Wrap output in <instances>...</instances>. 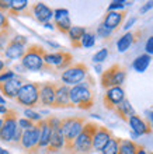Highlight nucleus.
<instances>
[{
  "mask_svg": "<svg viewBox=\"0 0 153 154\" xmlns=\"http://www.w3.org/2000/svg\"><path fill=\"white\" fill-rule=\"evenodd\" d=\"M44 27H45V28H48V29H53V28H55V25H53L52 23H46V24H44Z\"/></svg>",
  "mask_w": 153,
  "mask_h": 154,
  "instance_id": "47",
  "label": "nucleus"
},
{
  "mask_svg": "<svg viewBox=\"0 0 153 154\" xmlns=\"http://www.w3.org/2000/svg\"><path fill=\"white\" fill-rule=\"evenodd\" d=\"M138 147L139 144L131 139H121L120 147H118V154H136Z\"/></svg>",
  "mask_w": 153,
  "mask_h": 154,
  "instance_id": "27",
  "label": "nucleus"
},
{
  "mask_svg": "<svg viewBox=\"0 0 153 154\" xmlns=\"http://www.w3.org/2000/svg\"><path fill=\"white\" fill-rule=\"evenodd\" d=\"M150 62H152V56L143 53V55H139V56L132 62V67L138 73H143V72H146V69L149 67Z\"/></svg>",
  "mask_w": 153,
  "mask_h": 154,
  "instance_id": "26",
  "label": "nucleus"
},
{
  "mask_svg": "<svg viewBox=\"0 0 153 154\" xmlns=\"http://www.w3.org/2000/svg\"><path fill=\"white\" fill-rule=\"evenodd\" d=\"M135 23H136V18H131V20H129L128 23L125 24V27H124V28H125V29H129V28H131V27H132L133 24H135Z\"/></svg>",
  "mask_w": 153,
  "mask_h": 154,
  "instance_id": "44",
  "label": "nucleus"
},
{
  "mask_svg": "<svg viewBox=\"0 0 153 154\" xmlns=\"http://www.w3.org/2000/svg\"><path fill=\"white\" fill-rule=\"evenodd\" d=\"M150 8H153V2H148V3H145V6L143 7H141V14H143V13H146V11H149Z\"/></svg>",
  "mask_w": 153,
  "mask_h": 154,
  "instance_id": "42",
  "label": "nucleus"
},
{
  "mask_svg": "<svg viewBox=\"0 0 153 154\" xmlns=\"http://www.w3.org/2000/svg\"><path fill=\"white\" fill-rule=\"evenodd\" d=\"M132 3H128V2H122V0H115V2H111L108 6V11H118L124 8L125 6H131Z\"/></svg>",
  "mask_w": 153,
  "mask_h": 154,
  "instance_id": "35",
  "label": "nucleus"
},
{
  "mask_svg": "<svg viewBox=\"0 0 153 154\" xmlns=\"http://www.w3.org/2000/svg\"><path fill=\"white\" fill-rule=\"evenodd\" d=\"M111 34H113V31H110L107 27H105L103 23H101L98 27H97V31H96V35L98 38H101V39H108L110 37H111Z\"/></svg>",
  "mask_w": 153,
  "mask_h": 154,
  "instance_id": "33",
  "label": "nucleus"
},
{
  "mask_svg": "<svg viewBox=\"0 0 153 154\" xmlns=\"http://www.w3.org/2000/svg\"><path fill=\"white\" fill-rule=\"evenodd\" d=\"M24 118L28 119V121H31V122H34V123H38L40 121L44 119V118L41 116V114L35 112L34 109H24Z\"/></svg>",
  "mask_w": 153,
  "mask_h": 154,
  "instance_id": "32",
  "label": "nucleus"
},
{
  "mask_svg": "<svg viewBox=\"0 0 153 154\" xmlns=\"http://www.w3.org/2000/svg\"><path fill=\"white\" fill-rule=\"evenodd\" d=\"M21 136H23V130H21L20 128H17V129H16V133H14V136H13L11 144H14V146L18 147V144H20V140H21Z\"/></svg>",
  "mask_w": 153,
  "mask_h": 154,
  "instance_id": "39",
  "label": "nucleus"
},
{
  "mask_svg": "<svg viewBox=\"0 0 153 154\" xmlns=\"http://www.w3.org/2000/svg\"><path fill=\"white\" fill-rule=\"evenodd\" d=\"M152 126H153V125H152Z\"/></svg>",
  "mask_w": 153,
  "mask_h": 154,
  "instance_id": "53",
  "label": "nucleus"
},
{
  "mask_svg": "<svg viewBox=\"0 0 153 154\" xmlns=\"http://www.w3.org/2000/svg\"><path fill=\"white\" fill-rule=\"evenodd\" d=\"M136 154H146L145 147H143V146H141V144H139V147H138V151H136Z\"/></svg>",
  "mask_w": 153,
  "mask_h": 154,
  "instance_id": "46",
  "label": "nucleus"
},
{
  "mask_svg": "<svg viewBox=\"0 0 153 154\" xmlns=\"http://www.w3.org/2000/svg\"><path fill=\"white\" fill-rule=\"evenodd\" d=\"M27 44H28L27 37L20 35V34H16L13 38H10L7 46L4 49V52H3L4 57L8 62L21 60V57L24 56L25 49H27Z\"/></svg>",
  "mask_w": 153,
  "mask_h": 154,
  "instance_id": "9",
  "label": "nucleus"
},
{
  "mask_svg": "<svg viewBox=\"0 0 153 154\" xmlns=\"http://www.w3.org/2000/svg\"><path fill=\"white\" fill-rule=\"evenodd\" d=\"M45 51L40 45H30L25 49L24 56L21 57V66L25 72H48L44 62Z\"/></svg>",
  "mask_w": 153,
  "mask_h": 154,
  "instance_id": "3",
  "label": "nucleus"
},
{
  "mask_svg": "<svg viewBox=\"0 0 153 154\" xmlns=\"http://www.w3.org/2000/svg\"><path fill=\"white\" fill-rule=\"evenodd\" d=\"M8 4H10V10H8L10 14H20L28 8L30 3L27 0H10Z\"/></svg>",
  "mask_w": 153,
  "mask_h": 154,
  "instance_id": "28",
  "label": "nucleus"
},
{
  "mask_svg": "<svg viewBox=\"0 0 153 154\" xmlns=\"http://www.w3.org/2000/svg\"><path fill=\"white\" fill-rule=\"evenodd\" d=\"M10 28V23H8V17L6 16V13L0 11V32L3 31H8Z\"/></svg>",
  "mask_w": 153,
  "mask_h": 154,
  "instance_id": "36",
  "label": "nucleus"
},
{
  "mask_svg": "<svg viewBox=\"0 0 153 154\" xmlns=\"http://www.w3.org/2000/svg\"><path fill=\"white\" fill-rule=\"evenodd\" d=\"M94 81L90 76H87L83 83L73 85L69 90V98L73 106H77L80 109H91L94 105V91H93Z\"/></svg>",
  "mask_w": 153,
  "mask_h": 154,
  "instance_id": "1",
  "label": "nucleus"
},
{
  "mask_svg": "<svg viewBox=\"0 0 153 154\" xmlns=\"http://www.w3.org/2000/svg\"><path fill=\"white\" fill-rule=\"evenodd\" d=\"M125 16H126L125 11H107L103 24H104L110 31H114V29H117L121 27Z\"/></svg>",
  "mask_w": 153,
  "mask_h": 154,
  "instance_id": "22",
  "label": "nucleus"
},
{
  "mask_svg": "<svg viewBox=\"0 0 153 154\" xmlns=\"http://www.w3.org/2000/svg\"><path fill=\"white\" fill-rule=\"evenodd\" d=\"M87 32L84 27H79V25H72L70 29L68 32V37L70 39V44H72L73 48H81L80 46V41L83 38V35Z\"/></svg>",
  "mask_w": 153,
  "mask_h": 154,
  "instance_id": "24",
  "label": "nucleus"
},
{
  "mask_svg": "<svg viewBox=\"0 0 153 154\" xmlns=\"http://www.w3.org/2000/svg\"><path fill=\"white\" fill-rule=\"evenodd\" d=\"M31 13L34 18H35L38 23L41 24H46V23H51V20L53 18V10L51 7H48L45 3H34L31 6Z\"/></svg>",
  "mask_w": 153,
  "mask_h": 154,
  "instance_id": "16",
  "label": "nucleus"
},
{
  "mask_svg": "<svg viewBox=\"0 0 153 154\" xmlns=\"http://www.w3.org/2000/svg\"><path fill=\"white\" fill-rule=\"evenodd\" d=\"M8 111H10V108H7L6 105H0V116H4Z\"/></svg>",
  "mask_w": 153,
  "mask_h": 154,
  "instance_id": "43",
  "label": "nucleus"
},
{
  "mask_svg": "<svg viewBox=\"0 0 153 154\" xmlns=\"http://www.w3.org/2000/svg\"><path fill=\"white\" fill-rule=\"evenodd\" d=\"M0 154H10V153H8L7 150H4V149H2V147H0Z\"/></svg>",
  "mask_w": 153,
  "mask_h": 154,
  "instance_id": "50",
  "label": "nucleus"
},
{
  "mask_svg": "<svg viewBox=\"0 0 153 154\" xmlns=\"http://www.w3.org/2000/svg\"><path fill=\"white\" fill-rule=\"evenodd\" d=\"M152 121H153V112H152Z\"/></svg>",
  "mask_w": 153,
  "mask_h": 154,
  "instance_id": "52",
  "label": "nucleus"
},
{
  "mask_svg": "<svg viewBox=\"0 0 153 154\" xmlns=\"http://www.w3.org/2000/svg\"><path fill=\"white\" fill-rule=\"evenodd\" d=\"M126 79V70L121 65H113L107 70L101 73V87L105 90L111 88V87H121L125 83Z\"/></svg>",
  "mask_w": 153,
  "mask_h": 154,
  "instance_id": "8",
  "label": "nucleus"
},
{
  "mask_svg": "<svg viewBox=\"0 0 153 154\" xmlns=\"http://www.w3.org/2000/svg\"><path fill=\"white\" fill-rule=\"evenodd\" d=\"M18 115L14 109H10L7 114L3 116V125L0 129V140L4 143H11L13 136L16 133V129L18 128L17 125V119Z\"/></svg>",
  "mask_w": 153,
  "mask_h": 154,
  "instance_id": "11",
  "label": "nucleus"
},
{
  "mask_svg": "<svg viewBox=\"0 0 153 154\" xmlns=\"http://www.w3.org/2000/svg\"><path fill=\"white\" fill-rule=\"evenodd\" d=\"M114 112L121 118V119H124V121H126V122H128V119L132 116V115L136 114V112H135V109H133V106L131 105L129 100H126V98H125L124 101H122L121 104H120V105L114 109Z\"/></svg>",
  "mask_w": 153,
  "mask_h": 154,
  "instance_id": "25",
  "label": "nucleus"
},
{
  "mask_svg": "<svg viewBox=\"0 0 153 154\" xmlns=\"http://www.w3.org/2000/svg\"><path fill=\"white\" fill-rule=\"evenodd\" d=\"M129 128L132 129V132L136 136H143V134H149L152 132V125H150L148 121H145L142 116L139 115H132V116L128 119Z\"/></svg>",
  "mask_w": 153,
  "mask_h": 154,
  "instance_id": "18",
  "label": "nucleus"
},
{
  "mask_svg": "<svg viewBox=\"0 0 153 154\" xmlns=\"http://www.w3.org/2000/svg\"><path fill=\"white\" fill-rule=\"evenodd\" d=\"M55 91H56V83L53 81L40 83V105L53 108Z\"/></svg>",
  "mask_w": 153,
  "mask_h": 154,
  "instance_id": "13",
  "label": "nucleus"
},
{
  "mask_svg": "<svg viewBox=\"0 0 153 154\" xmlns=\"http://www.w3.org/2000/svg\"><path fill=\"white\" fill-rule=\"evenodd\" d=\"M145 51H146V55H149V56H153V35L149 38V39L146 41L145 44Z\"/></svg>",
  "mask_w": 153,
  "mask_h": 154,
  "instance_id": "40",
  "label": "nucleus"
},
{
  "mask_svg": "<svg viewBox=\"0 0 153 154\" xmlns=\"http://www.w3.org/2000/svg\"><path fill=\"white\" fill-rule=\"evenodd\" d=\"M45 66L48 69L49 73H55V70L63 72L73 65V56L72 53L66 52V51H59V52H45L44 55Z\"/></svg>",
  "mask_w": 153,
  "mask_h": 154,
  "instance_id": "6",
  "label": "nucleus"
},
{
  "mask_svg": "<svg viewBox=\"0 0 153 154\" xmlns=\"http://www.w3.org/2000/svg\"><path fill=\"white\" fill-rule=\"evenodd\" d=\"M18 105L24 106L25 109H32L40 105V83L35 81H25L18 90L16 97Z\"/></svg>",
  "mask_w": 153,
  "mask_h": 154,
  "instance_id": "4",
  "label": "nucleus"
},
{
  "mask_svg": "<svg viewBox=\"0 0 153 154\" xmlns=\"http://www.w3.org/2000/svg\"><path fill=\"white\" fill-rule=\"evenodd\" d=\"M89 76V67L84 63H73L72 66H69L66 70H63L61 73V80L62 84L68 85V87H73L83 83Z\"/></svg>",
  "mask_w": 153,
  "mask_h": 154,
  "instance_id": "7",
  "label": "nucleus"
},
{
  "mask_svg": "<svg viewBox=\"0 0 153 154\" xmlns=\"http://www.w3.org/2000/svg\"><path fill=\"white\" fill-rule=\"evenodd\" d=\"M38 143H40V128L34 125V128L23 130V136L20 140V147L25 154H38Z\"/></svg>",
  "mask_w": 153,
  "mask_h": 154,
  "instance_id": "10",
  "label": "nucleus"
},
{
  "mask_svg": "<svg viewBox=\"0 0 153 154\" xmlns=\"http://www.w3.org/2000/svg\"><path fill=\"white\" fill-rule=\"evenodd\" d=\"M10 10V4H8V2H4V0H0V11H8Z\"/></svg>",
  "mask_w": 153,
  "mask_h": 154,
  "instance_id": "41",
  "label": "nucleus"
},
{
  "mask_svg": "<svg viewBox=\"0 0 153 154\" xmlns=\"http://www.w3.org/2000/svg\"><path fill=\"white\" fill-rule=\"evenodd\" d=\"M2 125H3V116H0V129H2Z\"/></svg>",
  "mask_w": 153,
  "mask_h": 154,
  "instance_id": "51",
  "label": "nucleus"
},
{
  "mask_svg": "<svg viewBox=\"0 0 153 154\" xmlns=\"http://www.w3.org/2000/svg\"><path fill=\"white\" fill-rule=\"evenodd\" d=\"M120 137H115L114 136L111 140H110L107 144L104 146V149L100 151L101 154H118V147H120Z\"/></svg>",
  "mask_w": 153,
  "mask_h": 154,
  "instance_id": "29",
  "label": "nucleus"
},
{
  "mask_svg": "<svg viewBox=\"0 0 153 154\" xmlns=\"http://www.w3.org/2000/svg\"><path fill=\"white\" fill-rule=\"evenodd\" d=\"M65 150V137L62 134L61 128L58 129H52V134H51V142H49V146L46 149L49 154L52 153H61V151Z\"/></svg>",
  "mask_w": 153,
  "mask_h": 154,
  "instance_id": "20",
  "label": "nucleus"
},
{
  "mask_svg": "<svg viewBox=\"0 0 153 154\" xmlns=\"http://www.w3.org/2000/svg\"><path fill=\"white\" fill-rule=\"evenodd\" d=\"M10 34H11V29L0 32V53L4 52V49L7 46L8 41H10Z\"/></svg>",
  "mask_w": 153,
  "mask_h": 154,
  "instance_id": "34",
  "label": "nucleus"
},
{
  "mask_svg": "<svg viewBox=\"0 0 153 154\" xmlns=\"http://www.w3.org/2000/svg\"><path fill=\"white\" fill-rule=\"evenodd\" d=\"M86 122L87 121L81 116H68V118L61 119V130L65 137V150L63 151H66L69 147L72 146L75 139L83 130V126H84Z\"/></svg>",
  "mask_w": 153,
  "mask_h": 154,
  "instance_id": "5",
  "label": "nucleus"
},
{
  "mask_svg": "<svg viewBox=\"0 0 153 154\" xmlns=\"http://www.w3.org/2000/svg\"><path fill=\"white\" fill-rule=\"evenodd\" d=\"M16 77V72L11 69H6L3 73L0 74V83H4V81H8Z\"/></svg>",
  "mask_w": 153,
  "mask_h": 154,
  "instance_id": "38",
  "label": "nucleus"
},
{
  "mask_svg": "<svg viewBox=\"0 0 153 154\" xmlns=\"http://www.w3.org/2000/svg\"><path fill=\"white\" fill-rule=\"evenodd\" d=\"M17 125H18V128H20L21 130H27V129H31V128H34V122L28 121V119H25V118H18L17 119Z\"/></svg>",
  "mask_w": 153,
  "mask_h": 154,
  "instance_id": "37",
  "label": "nucleus"
},
{
  "mask_svg": "<svg viewBox=\"0 0 153 154\" xmlns=\"http://www.w3.org/2000/svg\"><path fill=\"white\" fill-rule=\"evenodd\" d=\"M4 70H6V62H4L3 59H2V57H0V74L3 73Z\"/></svg>",
  "mask_w": 153,
  "mask_h": 154,
  "instance_id": "45",
  "label": "nucleus"
},
{
  "mask_svg": "<svg viewBox=\"0 0 153 154\" xmlns=\"http://www.w3.org/2000/svg\"><path fill=\"white\" fill-rule=\"evenodd\" d=\"M69 90L70 87L65 84H58L56 83V91H55V102L53 108H72L70 98H69Z\"/></svg>",
  "mask_w": 153,
  "mask_h": 154,
  "instance_id": "19",
  "label": "nucleus"
},
{
  "mask_svg": "<svg viewBox=\"0 0 153 154\" xmlns=\"http://www.w3.org/2000/svg\"><path fill=\"white\" fill-rule=\"evenodd\" d=\"M0 105H6V98L0 94Z\"/></svg>",
  "mask_w": 153,
  "mask_h": 154,
  "instance_id": "49",
  "label": "nucleus"
},
{
  "mask_svg": "<svg viewBox=\"0 0 153 154\" xmlns=\"http://www.w3.org/2000/svg\"><path fill=\"white\" fill-rule=\"evenodd\" d=\"M94 69H96L97 73H103V67H101V65H96V67H94Z\"/></svg>",
  "mask_w": 153,
  "mask_h": 154,
  "instance_id": "48",
  "label": "nucleus"
},
{
  "mask_svg": "<svg viewBox=\"0 0 153 154\" xmlns=\"http://www.w3.org/2000/svg\"><path fill=\"white\" fill-rule=\"evenodd\" d=\"M98 125L94 122H86L80 134L75 139L72 146L65 151L66 154H90L93 151V136Z\"/></svg>",
  "mask_w": 153,
  "mask_h": 154,
  "instance_id": "2",
  "label": "nucleus"
},
{
  "mask_svg": "<svg viewBox=\"0 0 153 154\" xmlns=\"http://www.w3.org/2000/svg\"><path fill=\"white\" fill-rule=\"evenodd\" d=\"M53 20H55V27H56L62 34H68L70 27H72V21L69 17L68 8H56L53 10Z\"/></svg>",
  "mask_w": 153,
  "mask_h": 154,
  "instance_id": "17",
  "label": "nucleus"
},
{
  "mask_svg": "<svg viewBox=\"0 0 153 154\" xmlns=\"http://www.w3.org/2000/svg\"><path fill=\"white\" fill-rule=\"evenodd\" d=\"M94 44H96V34H93V32H86L80 41L81 48H87V49L93 48Z\"/></svg>",
  "mask_w": 153,
  "mask_h": 154,
  "instance_id": "30",
  "label": "nucleus"
},
{
  "mask_svg": "<svg viewBox=\"0 0 153 154\" xmlns=\"http://www.w3.org/2000/svg\"><path fill=\"white\" fill-rule=\"evenodd\" d=\"M25 81L21 79V77L16 76L14 79L8 81H4V83H0V93L2 95L6 98H10V100H16L17 94H18V90L21 88V85L24 84Z\"/></svg>",
  "mask_w": 153,
  "mask_h": 154,
  "instance_id": "14",
  "label": "nucleus"
},
{
  "mask_svg": "<svg viewBox=\"0 0 153 154\" xmlns=\"http://www.w3.org/2000/svg\"><path fill=\"white\" fill-rule=\"evenodd\" d=\"M110 52L107 48H101L100 51H97L94 55H93V62L96 63V65H100V63H103L104 60H107V57H108Z\"/></svg>",
  "mask_w": 153,
  "mask_h": 154,
  "instance_id": "31",
  "label": "nucleus"
},
{
  "mask_svg": "<svg viewBox=\"0 0 153 154\" xmlns=\"http://www.w3.org/2000/svg\"><path fill=\"white\" fill-rule=\"evenodd\" d=\"M141 34L142 32H139V31H136V32H133V31H128V32H125L124 35L117 41L118 52H121V53L126 52V51H128V49L138 41V37H141Z\"/></svg>",
  "mask_w": 153,
  "mask_h": 154,
  "instance_id": "23",
  "label": "nucleus"
},
{
  "mask_svg": "<svg viewBox=\"0 0 153 154\" xmlns=\"http://www.w3.org/2000/svg\"><path fill=\"white\" fill-rule=\"evenodd\" d=\"M124 100H125V91L122 87H111V88L105 90V94L103 97L104 106L110 111H114Z\"/></svg>",
  "mask_w": 153,
  "mask_h": 154,
  "instance_id": "12",
  "label": "nucleus"
},
{
  "mask_svg": "<svg viewBox=\"0 0 153 154\" xmlns=\"http://www.w3.org/2000/svg\"><path fill=\"white\" fill-rule=\"evenodd\" d=\"M113 137H114V134L108 128L98 125L96 133H94V136H93V150L94 151H101L103 149H104L105 144H107Z\"/></svg>",
  "mask_w": 153,
  "mask_h": 154,
  "instance_id": "15",
  "label": "nucleus"
},
{
  "mask_svg": "<svg viewBox=\"0 0 153 154\" xmlns=\"http://www.w3.org/2000/svg\"><path fill=\"white\" fill-rule=\"evenodd\" d=\"M37 125L40 128V143H38V150H46L49 146V142H51L52 129H51L49 123L46 122V119L40 121Z\"/></svg>",
  "mask_w": 153,
  "mask_h": 154,
  "instance_id": "21",
  "label": "nucleus"
}]
</instances>
